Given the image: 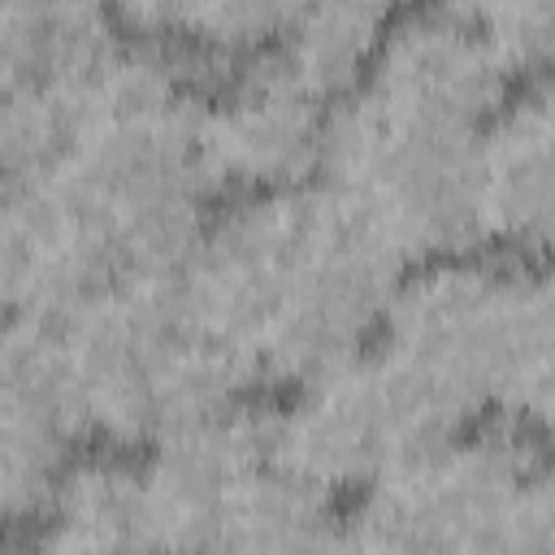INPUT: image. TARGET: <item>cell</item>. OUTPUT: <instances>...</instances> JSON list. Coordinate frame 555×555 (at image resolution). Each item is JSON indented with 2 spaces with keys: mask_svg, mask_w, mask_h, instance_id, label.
<instances>
[{
  "mask_svg": "<svg viewBox=\"0 0 555 555\" xmlns=\"http://www.w3.org/2000/svg\"><path fill=\"white\" fill-rule=\"evenodd\" d=\"M100 4L113 22L160 35V30H182L186 26V4L191 0H100Z\"/></svg>",
  "mask_w": 555,
  "mask_h": 555,
  "instance_id": "21",
  "label": "cell"
},
{
  "mask_svg": "<svg viewBox=\"0 0 555 555\" xmlns=\"http://www.w3.org/2000/svg\"><path fill=\"white\" fill-rule=\"evenodd\" d=\"M516 65L455 9H416L386 26L364 95L382 108L481 134L512 95Z\"/></svg>",
  "mask_w": 555,
  "mask_h": 555,
  "instance_id": "9",
  "label": "cell"
},
{
  "mask_svg": "<svg viewBox=\"0 0 555 555\" xmlns=\"http://www.w3.org/2000/svg\"><path fill=\"white\" fill-rule=\"evenodd\" d=\"M503 408H512L520 421H529L555 447V343L520 369V377L503 395Z\"/></svg>",
  "mask_w": 555,
  "mask_h": 555,
  "instance_id": "19",
  "label": "cell"
},
{
  "mask_svg": "<svg viewBox=\"0 0 555 555\" xmlns=\"http://www.w3.org/2000/svg\"><path fill=\"white\" fill-rule=\"evenodd\" d=\"M304 4L308 0H191L182 30L212 52H251L278 43Z\"/></svg>",
  "mask_w": 555,
  "mask_h": 555,
  "instance_id": "18",
  "label": "cell"
},
{
  "mask_svg": "<svg viewBox=\"0 0 555 555\" xmlns=\"http://www.w3.org/2000/svg\"><path fill=\"white\" fill-rule=\"evenodd\" d=\"M377 343L468 425L481 408L503 403L533 351L525 269L468 256L425 260L399 282Z\"/></svg>",
  "mask_w": 555,
  "mask_h": 555,
  "instance_id": "4",
  "label": "cell"
},
{
  "mask_svg": "<svg viewBox=\"0 0 555 555\" xmlns=\"http://www.w3.org/2000/svg\"><path fill=\"white\" fill-rule=\"evenodd\" d=\"M481 134L382 108L364 91L330 113L325 182L408 264L468 256L481 243Z\"/></svg>",
  "mask_w": 555,
  "mask_h": 555,
  "instance_id": "2",
  "label": "cell"
},
{
  "mask_svg": "<svg viewBox=\"0 0 555 555\" xmlns=\"http://www.w3.org/2000/svg\"><path fill=\"white\" fill-rule=\"evenodd\" d=\"M330 104L299 91L269 61L204 104V156L217 186L282 191L325 165Z\"/></svg>",
  "mask_w": 555,
  "mask_h": 555,
  "instance_id": "11",
  "label": "cell"
},
{
  "mask_svg": "<svg viewBox=\"0 0 555 555\" xmlns=\"http://www.w3.org/2000/svg\"><path fill=\"white\" fill-rule=\"evenodd\" d=\"M533 460L503 429L451 434L364 486L343 512L351 551H516V507Z\"/></svg>",
  "mask_w": 555,
  "mask_h": 555,
  "instance_id": "6",
  "label": "cell"
},
{
  "mask_svg": "<svg viewBox=\"0 0 555 555\" xmlns=\"http://www.w3.org/2000/svg\"><path fill=\"white\" fill-rule=\"evenodd\" d=\"M87 416L65 364L61 325L4 317L0 338V516L35 525L74 460Z\"/></svg>",
  "mask_w": 555,
  "mask_h": 555,
  "instance_id": "8",
  "label": "cell"
},
{
  "mask_svg": "<svg viewBox=\"0 0 555 555\" xmlns=\"http://www.w3.org/2000/svg\"><path fill=\"white\" fill-rule=\"evenodd\" d=\"M460 429L464 421L382 343L295 386L291 403L264 416L269 455L330 494H360Z\"/></svg>",
  "mask_w": 555,
  "mask_h": 555,
  "instance_id": "3",
  "label": "cell"
},
{
  "mask_svg": "<svg viewBox=\"0 0 555 555\" xmlns=\"http://www.w3.org/2000/svg\"><path fill=\"white\" fill-rule=\"evenodd\" d=\"M360 4H369V9H377V13L386 17L390 9H403V4H412V0H360Z\"/></svg>",
  "mask_w": 555,
  "mask_h": 555,
  "instance_id": "23",
  "label": "cell"
},
{
  "mask_svg": "<svg viewBox=\"0 0 555 555\" xmlns=\"http://www.w3.org/2000/svg\"><path fill=\"white\" fill-rule=\"evenodd\" d=\"M468 17L516 69H546L555 61V0H442Z\"/></svg>",
  "mask_w": 555,
  "mask_h": 555,
  "instance_id": "17",
  "label": "cell"
},
{
  "mask_svg": "<svg viewBox=\"0 0 555 555\" xmlns=\"http://www.w3.org/2000/svg\"><path fill=\"white\" fill-rule=\"evenodd\" d=\"M516 551H555V455L533 464L520 486Z\"/></svg>",
  "mask_w": 555,
  "mask_h": 555,
  "instance_id": "20",
  "label": "cell"
},
{
  "mask_svg": "<svg viewBox=\"0 0 555 555\" xmlns=\"http://www.w3.org/2000/svg\"><path fill=\"white\" fill-rule=\"evenodd\" d=\"M195 330L182 273L117 278L82 304L61 325V347L87 429L117 447L156 442L165 429V377Z\"/></svg>",
  "mask_w": 555,
  "mask_h": 555,
  "instance_id": "7",
  "label": "cell"
},
{
  "mask_svg": "<svg viewBox=\"0 0 555 555\" xmlns=\"http://www.w3.org/2000/svg\"><path fill=\"white\" fill-rule=\"evenodd\" d=\"M338 494L299 477L295 468L264 455L247 481L238 486L225 512V542L221 551H330L343 546V512L334 507Z\"/></svg>",
  "mask_w": 555,
  "mask_h": 555,
  "instance_id": "16",
  "label": "cell"
},
{
  "mask_svg": "<svg viewBox=\"0 0 555 555\" xmlns=\"http://www.w3.org/2000/svg\"><path fill=\"white\" fill-rule=\"evenodd\" d=\"M399 282L403 260L325 182L321 212L251 338L260 377L304 386L369 351Z\"/></svg>",
  "mask_w": 555,
  "mask_h": 555,
  "instance_id": "5",
  "label": "cell"
},
{
  "mask_svg": "<svg viewBox=\"0 0 555 555\" xmlns=\"http://www.w3.org/2000/svg\"><path fill=\"white\" fill-rule=\"evenodd\" d=\"M386 17L360 0H308L278 35L269 65L321 104L356 95L377 61Z\"/></svg>",
  "mask_w": 555,
  "mask_h": 555,
  "instance_id": "14",
  "label": "cell"
},
{
  "mask_svg": "<svg viewBox=\"0 0 555 555\" xmlns=\"http://www.w3.org/2000/svg\"><path fill=\"white\" fill-rule=\"evenodd\" d=\"M481 243L512 251H555V113L507 104L477 143Z\"/></svg>",
  "mask_w": 555,
  "mask_h": 555,
  "instance_id": "12",
  "label": "cell"
},
{
  "mask_svg": "<svg viewBox=\"0 0 555 555\" xmlns=\"http://www.w3.org/2000/svg\"><path fill=\"white\" fill-rule=\"evenodd\" d=\"M113 43V17L100 0H0L4 91L69 82Z\"/></svg>",
  "mask_w": 555,
  "mask_h": 555,
  "instance_id": "15",
  "label": "cell"
},
{
  "mask_svg": "<svg viewBox=\"0 0 555 555\" xmlns=\"http://www.w3.org/2000/svg\"><path fill=\"white\" fill-rule=\"evenodd\" d=\"M199 117L204 104L195 95L95 117L65 156L39 173L56 199L113 247L121 278L182 273L208 230L217 178L204 156Z\"/></svg>",
  "mask_w": 555,
  "mask_h": 555,
  "instance_id": "1",
  "label": "cell"
},
{
  "mask_svg": "<svg viewBox=\"0 0 555 555\" xmlns=\"http://www.w3.org/2000/svg\"><path fill=\"white\" fill-rule=\"evenodd\" d=\"M30 551L43 555L156 551L152 503L139 464L113 455H74L43 516L30 525Z\"/></svg>",
  "mask_w": 555,
  "mask_h": 555,
  "instance_id": "13",
  "label": "cell"
},
{
  "mask_svg": "<svg viewBox=\"0 0 555 555\" xmlns=\"http://www.w3.org/2000/svg\"><path fill=\"white\" fill-rule=\"evenodd\" d=\"M264 455V416H251V408L191 421L147 442L139 473L152 503L156 551H221L225 512Z\"/></svg>",
  "mask_w": 555,
  "mask_h": 555,
  "instance_id": "10",
  "label": "cell"
},
{
  "mask_svg": "<svg viewBox=\"0 0 555 555\" xmlns=\"http://www.w3.org/2000/svg\"><path fill=\"white\" fill-rule=\"evenodd\" d=\"M533 100L538 104H546L551 113H555V61L542 69V82H538V91H533Z\"/></svg>",
  "mask_w": 555,
  "mask_h": 555,
  "instance_id": "22",
  "label": "cell"
}]
</instances>
